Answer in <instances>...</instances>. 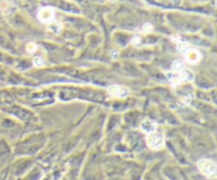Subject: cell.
<instances>
[{"label": "cell", "instance_id": "4fadbf2b", "mask_svg": "<svg viewBox=\"0 0 217 180\" xmlns=\"http://www.w3.org/2000/svg\"><path fill=\"white\" fill-rule=\"evenodd\" d=\"M36 49H37V45H36L35 43H33V41H31V43L27 44L26 46V50L28 53H34V52L36 51Z\"/></svg>", "mask_w": 217, "mask_h": 180}, {"label": "cell", "instance_id": "d6986e66", "mask_svg": "<svg viewBox=\"0 0 217 180\" xmlns=\"http://www.w3.org/2000/svg\"><path fill=\"white\" fill-rule=\"evenodd\" d=\"M109 1H116V0H109Z\"/></svg>", "mask_w": 217, "mask_h": 180}, {"label": "cell", "instance_id": "ac0fdd59", "mask_svg": "<svg viewBox=\"0 0 217 180\" xmlns=\"http://www.w3.org/2000/svg\"><path fill=\"white\" fill-rule=\"evenodd\" d=\"M171 39L173 40L174 43H177V44L179 43V41H181V40H180V36L179 35H173L171 37Z\"/></svg>", "mask_w": 217, "mask_h": 180}, {"label": "cell", "instance_id": "3957f363", "mask_svg": "<svg viewBox=\"0 0 217 180\" xmlns=\"http://www.w3.org/2000/svg\"><path fill=\"white\" fill-rule=\"evenodd\" d=\"M54 18V10L50 7L41 8L38 12V19L44 23H50L53 21Z\"/></svg>", "mask_w": 217, "mask_h": 180}, {"label": "cell", "instance_id": "e0dca14e", "mask_svg": "<svg viewBox=\"0 0 217 180\" xmlns=\"http://www.w3.org/2000/svg\"><path fill=\"white\" fill-rule=\"evenodd\" d=\"M110 55L112 59H116V57L120 55V53H119V51H116V50H112V51L110 52Z\"/></svg>", "mask_w": 217, "mask_h": 180}, {"label": "cell", "instance_id": "2e32d148", "mask_svg": "<svg viewBox=\"0 0 217 180\" xmlns=\"http://www.w3.org/2000/svg\"><path fill=\"white\" fill-rule=\"evenodd\" d=\"M132 43L133 44V45H136V46L140 45V44H141V37H140V36H139V35H136L135 37L132 38Z\"/></svg>", "mask_w": 217, "mask_h": 180}, {"label": "cell", "instance_id": "8992f818", "mask_svg": "<svg viewBox=\"0 0 217 180\" xmlns=\"http://www.w3.org/2000/svg\"><path fill=\"white\" fill-rule=\"evenodd\" d=\"M178 79H179V82H192L194 80V73L191 70H186V69H183L182 71L178 72Z\"/></svg>", "mask_w": 217, "mask_h": 180}, {"label": "cell", "instance_id": "52a82bcc", "mask_svg": "<svg viewBox=\"0 0 217 180\" xmlns=\"http://www.w3.org/2000/svg\"><path fill=\"white\" fill-rule=\"evenodd\" d=\"M166 77H168V81L171 82L175 87H177V86L180 85L179 79H178V73H176V72H174V71L168 72V73H166Z\"/></svg>", "mask_w": 217, "mask_h": 180}, {"label": "cell", "instance_id": "6da1fadb", "mask_svg": "<svg viewBox=\"0 0 217 180\" xmlns=\"http://www.w3.org/2000/svg\"><path fill=\"white\" fill-rule=\"evenodd\" d=\"M199 171L209 178L216 177V163L210 159H201L197 163Z\"/></svg>", "mask_w": 217, "mask_h": 180}, {"label": "cell", "instance_id": "8fae6325", "mask_svg": "<svg viewBox=\"0 0 217 180\" xmlns=\"http://www.w3.org/2000/svg\"><path fill=\"white\" fill-rule=\"evenodd\" d=\"M108 93L111 96H119V91H120V86L119 85H111L108 87Z\"/></svg>", "mask_w": 217, "mask_h": 180}, {"label": "cell", "instance_id": "ba28073f", "mask_svg": "<svg viewBox=\"0 0 217 180\" xmlns=\"http://www.w3.org/2000/svg\"><path fill=\"white\" fill-rule=\"evenodd\" d=\"M48 30H49V31L55 33V34H57V33H59L60 31H62V24H60L59 23H55V21H52V23H49Z\"/></svg>", "mask_w": 217, "mask_h": 180}, {"label": "cell", "instance_id": "9a60e30c", "mask_svg": "<svg viewBox=\"0 0 217 180\" xmlns=\"http://www.w3.org/2000/svg\"><path fill=\"white\" fill-rule=\"evenodd\" d=\"M152 29H154L152 24L149 23H146L143 26V28H142V31H143L144 33H149V32L152 31Z\"/></svg>", "mask_w": 217, "mask_h": 180}, {"label": "cell", "instance_id": "277c9868", "mask_svg": "<svg viewBox=\"0 0 217 180\" xmlns=\"http://www.w3.org/2000/svg\"><path fill=\"white\" fill-rule=\"evenodd\" d=\"M184 57H185V60L190 64V65H195V64H197L200 59H201V54H200V52L196 49H189L184 53Z\"/></svg>", "mask_w": 217, "mask_h": 180}, {"label": "cell", "instance_id": "9c48e42d", "mask_svg": "<svg viewBox=\"0 0 217 180\" xmlns=\"http://www.w3.org/2000/svg\"><path fill=\"white\" fill-rule=\"evenodd\" d=\"M172 69H173L174 72H180L184 69V63L182 60H175V62L172 64Z\"/></svg>", "mask_w": 217, "mask_h": 180}, {"label": "cell", "instance_id": "30bf717a", "mask_svg": "<svg viewBox=\"0 0 217 180\" xmlns=\"http://www.w3.org/2000/svg\"><path fill=\"white\" fill-rule=\"evenodd\" d=\"M177 49L179 52H181V53H185L186 51H188L189 49H190V44L186 43V41H179L177 45Z\"/></svg>", "mask_w": 217, "mask_h": 180}, {"label": "cell", "instance_id": "7c38bea8", "mask_svg": "<svg viewBox=\"0 0 217 180\" xmlns=\"http://www.w3.org/2000/svg\"><path fill=\"white\" fill-rule=\"evenodd\" d=\"M129 95V89L124 86H120V91H119V98H126Z\"/></svg>", "mask_w": 217, "mask_h": 180}, {"label": "cell", "instance_id": "5bb4252c", "mask_svg": "<svg viewBox=\"0 0 217 180\" xmlns=\"http://www.w3.org/2000/svg\"><path fill=\"white\" fill-rule=\"evenodd\" d=\"M33 64H34L35 67H43V66L44 65V59H43V57L37 56L33 59Z\"/></svg>", "mask_w": 217, "mask_h": 180}, {"label": "cell", "instance_id": "7a4b0ae2", "mask_svg": "<svg viewBox=\"0 0 217 180\" xmlns=\"http://www.w3.org/2000/svg\"><path fill=\"white\" fill-rule=\"evenodd\" d=\"M164 141H165L164 136L160 132H152V134H149L146 138L147 146L151 149H154V151L163 147Z\"/></svg>", "mask_w": 217, "mask_h": 180}, {"label": "cell", "instance_id": "5b68a950", "mask_svg": "<svg viewBox=\"0 0 217 180\" xmlns=\"http://www.w3.org/2000/svg\"><path fill=\"white\" fill-rule=\"evenodd\" d=\"M141 129L148 135L152 134V132H156L157 124H156L154 121L149 120V119H145V120H143V122L141 123Z\"/></svg>", "mask_w": 217, "mask_h": 180}]
</instances>
